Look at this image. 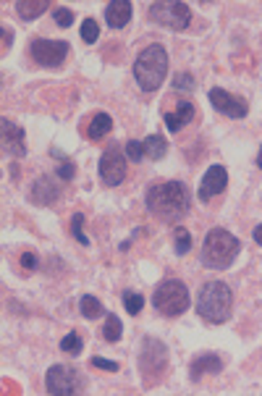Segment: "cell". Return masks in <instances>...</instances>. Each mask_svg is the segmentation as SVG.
<instances>
[{
	"mask_svg": "<svg viewBox=\"0 0 262 396\" xmlns=\"http://www.w3.org/2000/svg\"><path fill=\"white\" fill-rule=\"evenodd\" d=\"M53 21H56L61 29H68L74 24V11L66 8V6H56V8H53Z\"/></svg>",
	"mask_w": 262,
	"mask_h": 396,
	"instance_id": "29",
	"label": "cell"
},
{
	"mask_svg": "<svg viewBox=\"0 0 262 396\" xmlns=\"http://www.w3.org/2000/svg\"><path fill=\"white\" fill-rule=\"evenodd\" d=\"M242 252V241L239 236H234L228 229L223 226H216L205 234V241H202V252H199V263L207 268V270H225L231 268Z\"/></svg>",
	"mask_w": 262,
	"mask_h": 396,
	"instance_id": "2",
	"label": "cell"
},
{
	"mask_svg": "<svg viewBox=\"0 0 262 396\" xmlns=\"http://www.w3.org/2000/svg\"><path fill=\"white\" fill-rule=\"evenodd\" d=\"M173 90L176 92H194V76L189 74V71H181V74L173 76Z\"/></svg>",
	"mask_w": 262,
	"mask_h": 396,
	"instance_id": "30",
	"label": "cell"
},
{
	"mask_svg": "<svg viewBox=\"0 0 262 396\" xmlns=\"http://www.w3.org/2000/svg\"><path fill=\"white\" fill-rule=\"evenodd\" d=\"M173 252H176L178 258H184V255L192 252V234L184 226H178L176 234H173Z\"/></svg>",
	"mask_w": 262,
	"mask_h": 396,
	"instance_id": "24",
	"label": "cell"
},
{
	"mask_svg": "<svg viewBox=\"0 0 262 396\" xmlns=\"http://www.w3.org/2000/svg\"><path fill=\"white\" fill-rule=\"evenodd\" d=\"M89 365H92V368L105 370V373H118V370H121V365H118V362L105 359V357H92V362H89Z\"/></svg>",
	"mask_w": 262,
	"mask_h": 396,
	"instance_id": "32",
	"label": "cell"
},
{
	"mask_svg": "<svg viewBox=\"0 0 262 396\" xmlns=\"http://www.w3.org/2000/svg\"><path fill=\"white\" fill-rule=\"evenodd\" d=\"M123 152H126V157H129L131 163H142V160L147 157L144 155V142H137V139H129Z\"/></svg>",
	"mask_w": 262,
	"mask_h": 396,
	"instance_id": "28",
	"label": "cell"
},
{
	"mask_svg": "<svg viewBox=\"0 0 262 396\" xmlns=\"http://www.w3.org/2000/svg\"><path fill=\"white\" fill-rule=\"evenodd\" d=\"M79 313L85 315L87 320H97L100 315H105V307H103V302H100L97 296L85 294L82 299H79Z\"/></svg>",
	"mask_w": 262,
	"mask_h": 396,
	"instance_id": "21",
	"label": "cell"
},
{
	"mask_svg": "<svg viewBox=\"0 0 262 396\" xmlns=\"http://www.w3.org/2000/svg\"><path fill=\"white\" fill-rule=\"evenodd\" d=\"M194 119H196V108H194V102H189V100H181L173 111L163 113L166 129H168L170 134H178V131L184 129V126H189Z\"/></svg>",
	"mask_w": 262,
	"mask_h": 396,
	"instance_id": "15",
	"label": "cell"
},
{
	"mask_svg": "<svg viewBox=\"0 0 262 396\" xmlns=\"http://www.w3.org/2000/svg\"><path fill=\"white\" fill-rule=\"evenodd\" d=\"M126 160H129V157L123 155V150L118 148V142H113V145H108V148L103 150L100 163H97V174H100L105 186L123 184V179H126Z\"/></svg>",
	"mask_w": 262,
	"mask_h": 396,
	"instance_id": "10",
	"label": "cell"
},
{
	"mask_svg": "<svg viewBox=\"0 0 262 396\" xmlns=\"http://www.w3.org/2000/svg\"><path fill=\"white\" fill-rule=\"evenodd\" d=\"M71 45L66 40H47V37H35L29 40V56L42 68H58L68 56Z\"/></svg>",
	"mask_w": 262,
	"mask_h": 396,
	"instance_id": "9",
	"label": "cell"
},
{
	"mask_svg": "<svg viewBox=\"0 0 262 396\" xmlns=\"http://www.w3.org/2000/svg\"><path fill=\"white\" fill-rule=\"evenodd\" d=\"M121 336H123V325H121V320H118V315L116 313L105 315L103 339L108 341V344H116V341H121Z\"/></svg>",
	"mask_w": 262,
	"mask_h": 396,
	"instance_id": "22",
	"label": "cell"
},
{
	"mask_svg": "<svg viewBox=\"0 0 262 396\" xmlns=\"http://www.w3.org/2000/svg\"><path fill=\"white\" fill-rule=\"evenodd\" d=\"M144 155L150 157V160H163V157L168 155V142H166V137L150 134V137L144 139Z\"/></svg>",
	"mask_w": 262,
	"mask_h": 396,
	"instance_id": "20",
	"label": "cell"
},
{
	"mask_svg": "<svg viewBox=\"0 0 262 396\" xmlns=\"http://www.w3.org/2000/svg\"><path fill=\"white\" fill-rule=\"evenodd\" d=\"M0 148L6 157H27V131L21 129L19 124H13L11 119H0Z\"/></svg>",
	"mask_w": 262,
	"mask_h": 396,
	"instance_id": "12",
	"label": "cell"
},
{
	"mask_svg": "<svg viewBox=\"0 0 262 396\" xmlns=\"http://www.w3.org/2000/svg\"><path fill=\"white\" fill-rule=\"evenodd\" d=\"M131 21V3L129 0H113L105 8V24L111 29H123Z\"/></svg>",
	"mask_w": 262,
	"mask_h": 396,
	"instance_id": "17",
	"label": "cell"
},
{
	"mask_svg": "<svg viewBox=\"0 0 262 396\" xmlns=\"http://www.w3.org/2000/svg\"><path fill=\"white\" fill-rule=\"evenodd\" d=\"M113 131V119L108 116V113H94L92 121H89V126H87V139L89 142H100V139H105L108 134Z\"/></svg>",
	"mask_w": 262,
	"mask_h": 396,
	"instance_id": "19",
	"label": "cell"
},
{
	"mask_svg": "<svg viewBox=\"0 0 262 396\" xmlns=\"http://www.w3.org/2000/svg\"><path fill=\"white\" fill-rule=\"evenodd\" d=\"M82 40H85L87 45H94V42L100 40V24H97L94 19L82 21Z\"/></svg>",
	"mask_w": 262,
	"mask_h": 396,
	"instance_id": "27",
	"label": "cell"
},
{
	"mask_svg": "<svg viewBox=\"0 0 262 396\" xmlns=\"http://www.w3.org/2000/svg\"><path fill=\"white\" fill-rule=\"evenodd\" d=\"M71 234H74V239L82 244V247H89V239H87L85 234V215L82 212H74L71 215Z\"/></svg>",
	"mask_w": 262,
	"mask_h": 396,
	"instance_id": "26",
	"label": "cell"
},
{
	"mask_svg": "<svg viewBox=\"0 0 262 396\" xmlns=\"http://www.w3.org/2000/svg\"><path fill=\"white\" fill-rule=\"evenodd\" d=\"M194 307H196V315L205 323L220 325V323L231 320V315H234V292L223 281H207L199 289Z\"/></svg>",
	"mask_w": 262,
	"mask_h": 396,
	"instance_id": "3",
	"label": "cell"
},
{
	"mask_svg": "<svg viewBox=\"0 0 262 396\" xmlns=\"http://www.w3.org/2000/svg\"><path fill=\"white\" fill-rule=\"evenodd\" d=\"M21 265L27 268V270H37V255H35V252H24V255H21Z\"/></svg>",
	"mask_w": 262,
	"mask_h": 396,
	"instance_id": "33",
	"label": "cell"
},
{
	"mask_svg": "<svg viewBox=\"0 0 262 396\" xmlns=\"http://www.w3.org/2000/svg\"><path fill=\"white\" fill-rule=\"evenodd\" d=\"M134 79L139 84L142 92H155L168 76V53L163 45H147L134 61Z\"/></svg>",
	"mask_w": 262,
	"mask_h": 396,
	"instance_id": "4",
	"label": "cell"
},
{
	"mask_svg": "<svg viewBox=\"0 0 262 396\" xmlns=\"http://www.w3.org/2000/svg\"><path fill=\"white\" fill-rule=\"evenodd\" d=\"M82 349H85V339H82V336H79L76 331L66 333L63 339H61V352H66V354L79 357V354H82Z\"/></svg>",
	"mask_w": 262,
	"mask_h": 396,
	"instance_id": "23",
	"label": "cell"
},
{
	"mask_svg": "<svg viewBox=\"0 0 262 396\" xmlns=\"http://www.w3.org/2000/svg\"><path fill=\"white\" fill-rule=\"evenodd\" d=\"M220 370H223V359L216 352H202V354L192 357V362H189V378H192V383H199L205 376H218Z\"/></svg>",
	"mask_w": 262,
	"mask_h": 396,
	"instance_id": "14",
	"label": "cell"
},
{
	"mask_svg": "<svg viewBox=\"0 0 262 396\" xmlns=\"http://www.w3.org/2000/svg\"><path fill=\"white\" fill-rule=\"evenodd\" d=\"M192 304V296H189V289L184 281L178 278H166L155 286L152 292V307L155 313L163 315V318H178L184 315Z\"/></svg>",
	"mask_w": 262,
	"mask_h": 396,
	"instance_id": "5",
	"label": "cell"
},
{
	"mask_svg": "<svg viewBox=\"0 0 262 396\" xmlns=\"http://www.w3.org/2000/svg\"><path fill=\"white\" fill-rule=\"evenodd\" d=\"M189 186L184 181H160V184L147 186L144 192V205L152 218L166 223L181 221L189 212Z\"/></svg>",
	"mask_w": 262,
	"mask_h": 396,
	"instance_id": "1",
	"label": "cell"
},
{
	"mask_svg": "<svg viewBox=\"0 0 262 396\" xmlns=\"http://www.w3.org/2000/svg\"><path fill=\"white\" fill-rule=\"evenodd\" d=\"M11 45H13V29L3 27V50H8Z\"/></svg>",
	"mask_w": 262,
	"mask_h": 396,
	"instance_id": "34",
	"label": "cell"
},
{
	"mask_svg": "<svg viewBox=\"0 0 262 396\" xmlns=\"http://www.w3.org/2000/svg\"><path fill=\"white\" fill-rule=\"evenodd\" d=\"M210 105L216 108L220 116H225V119H234V121H242L249 116V102L244 100V97H239V95H231L228 90H220V87H213L210 90Z\"/></svg>",
	"mask_w": 262,
	"mask_h": 396,
	"instance_id": "11",
	"label": "cell"
},
{
	"mask_svg": "<svg viewBox=\"0 0 262 396\" xmlns=\"http://www.w3.org/2000/svg\"><path fill=\"white\" fill-rule=\"evenodd\" d=\"M147 19L158 27L170 29V32H184L192 24V8L178 0H160L147 8Z\"/></svg>",
	"mask_w": 262,
	"mask_h": 396,
	"instance_id": "7",
	"label": "cell"
},
{
	"mask_svg": "<svg viewBox=\"0 0 262 396\" xmlns=\"http://www.w3.org/2000/svg\"><path fill=\"white\" fill-rule=\"evenodd\" d=\"M58 194H61V189L53 184V176H39L29 189V200L35 205H50L58 200Z\"/></svg>",
	"mask_w": 262,
	"mask_h": 396,
	"instance_id": "16",
	"label": "cell"
},
{
	"mask_svg": "<svg viewBox=\"0 0 262 396\" xmlns=\"http://www.w3.org/2000/svg\"><path fill=\"white\" fill-rule=\"evenodd\" d=\"M123 307H126V313L137 318V315L142 313V307H144V296H142L139 292L126 289V292H123Z\"/></svg>",
	"mask_w": 262,
	"mask_h": 396,
	"instance_id": "25",
	"label": "cell"
},
{
	"mask_svg": "<svg viewBox=\"0 0 262 396\" xmlns=\"http://www.w3.org/2000/svg\"><path fill=\"white\" fill-rule=\"evenodd\" d=\"M53 8V3H47V0H16L13 3V11L19 13V19L21 21H32V19H39L45 11Z\"/></svg>",
	"mask_w": 262,
	"mask_h": 396,
	"instance_id": "18",
	"label": "cell"
},
{
	"mask_svg": "<svg viewBox=\"0 0 262 396\" xmlns=\"http://www.w3.org/2000/svg\"><path fill=\"white\" fill-rule=\"evenodd\" d=\"M252 239L257 241V244H260V247H262V223H260V226H254V231H252Z\"/></svg>",
	"mask_w": 262,
	"mask_h": 396,
	"instance_id": "35",
	"label": "cell"
},
{
	"mask_svg": "<svg viewBox=\"0 0 262 396\" xmlns=\"http://www.w3.org/2000/svg\"><path fill=\"white\" fill-rule=\"evenodd\" d=\"M58 160H61V166H58V171H56V179H61V181H71V179L76 176V166L71 163V160H66V155H61Z\"/></svg>",
	"mask_w": 262,
	"mask_h": 396,
	"instance_id": "31",
	"label": "cell"
},
{
	"mask_svg": "<svg viewBox=\"0 0 262 396\" xmlns=\"http://www.w3.org/2000/svg\"><path fill=\"white\" fill-rule=\"evenodd\" d=\"M225 186H228V171L225 166L216 163V166H210L202 174V181H199V203H210L216 194H223Z\"/></svg>",
	"mask_w": 262,
	"mask_h": 396,
	"instance_id": "13",
	"label": "cell"
},
{
	"mask_svg": "<svg viewBox=\"0 0 262 396\" xmlns=\"http://www.w3.org/2000/svg\"><path fill=\"white\" fill-rule=\"evenodd\" d=\"M45 391L53 396H74L85 394L87 380L85 376L74 368H66V365H53L45 373Z\"/></svg>",
	"mask_w": 262,
	"mask_h": 396,
	"instance_id": "8",
	"label": "cell"
},
{
	"mask_svg": "<svg viewBox=\"0 0 262 396\" xmlns=\"http://www.w3.org/2000/svg\"><path fill=\"white\" fill-rule=\"evenodd\" d=\"M137 365H139L142 378H144L147 386H152L155 380H160V378L166 376V368H168V349H166V344L160 339H155V336H144L139 347Z\"/></svg>",
	"mask_w": 262,
	"mask_h": 396,
	"instance_id": "6",
	"label": "cell"
},
{
	"mask_svg": "<svg viewBox=\"0 0 262 396\" xmlns=\"http://www.w3.org/2000/svg\"><path fill=\"white\" fill-rule=\"evenodd\" d=\"M257 168L262 171V148H260V152H257Z\"/></svg>",
	"mask_w": 262,
	"mask_h": 396,
	"instance_id": "36",
	"label": "cell"
}]
</instances>
